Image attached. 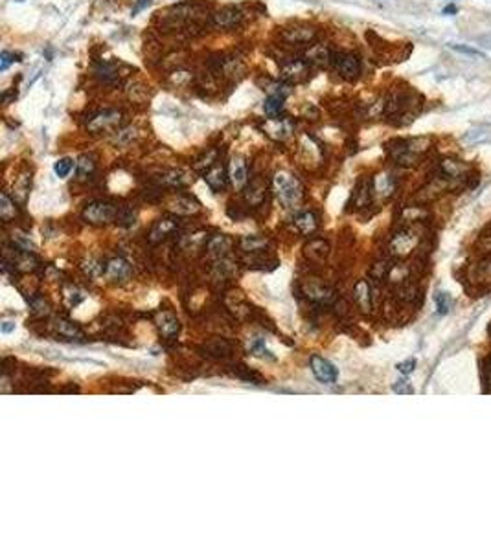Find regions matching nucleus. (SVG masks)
<instances>
[{
	"instance_id": "1",
	"label": "nucleus",
	"mask_w": 491,
	"mask_h": 551,
	"mask_svg": "<svg viewBox=\"0 0 491 551\" xmlns=\"http://www.w3.org/2000/svg\"><path fill=\"white\" fill-rule=\"evenodd\" d=\"M273 184H274L276 197L283 204V208H296L298 206L304 193H302L300 182L291 173H285V171L276 173Z\"/></svg>"
},
{
	"instance_id": "2",
	"label": "nucleus",
	"mask_w": 491,
	"mask_h": 551,
	"mask_svg": "<svg viewBox=\"0 0 491 551\" xmlns=\"http://www.w3.org/2000/svg\"><path fill=\"white\" fill-rule=\"evenodd\" d=\"M118 208L105 201H92L83 209V219L92 224H109L116 221Z\"/></svg>"
},
{
	"instance_id": "3",
	"label": "nucleus",
	"mask_w": 491,
	"mask_h": 551,
	"mask_svg": "<svg viewBox=\"0 0 491 551\" xmlns=\"http://www.w3.org/2000/svg\"><path fill=\"white\" fill-rule=\"evenodd\" d=\"M120 121H122V112L118 109L98 110L96 114H92V116L87 120V131L98 134L101 133V131H107V129H112V127L120 125Z\"/></svg>"
},
{
	"instance_id": "4",
	"label": "nucleus",
	"mask_w": 491,
	"mask_h": 551,
	"mask_svg": "<svg viewBox=\"0 0 491 551\" xmlns=\"http://www.w3.org/2000/svg\"><path fill=\"white\" fill-rule=\"evenodd\" d=\"M309 75V63L306 59H289L280 67V77L285 83H302Z\"/></svg>"
},
{
	"instance_id": "5",
	"label": "nucleus",
	"mask_w": 491,
	"mask_h": 551,
	"mask_svg": "<svg viewBox=\"0 0 491 551\" xmlns=\"http://www.w3.org/2000/svg\"><path fill=\"white\" fill-rule=\"evenodd\" d=\"M309 366H311V373L315 375V379L322 384H335L337 379H339V371L337 367L329 362L324 357H318V355H313L309 359Z\"/></svg>"
},
{
	"instance_id": "6",
	"label": "nucleus",
	"mask_w": 491,
	"mask_h": 551,
	"mask_svg": "<svg viewBox=\"0 0 491 551\" xmlns=\"http://www.w3.org/2000/svg\"><path fill=\"white\" fill-rule=\"evenodd\" d=\"M331 63L335 65L341 77L348 79V81L357 79L359 74H361V63L353 53H335L331 57Z\"/></svg>"
},
{
	"instance_id": "7",
	"label": "nucleus",
	"mask_w": 491,
	"mask_h": 551,
	"mask_svg": "<svg viewBox=\"0 0 491 551\" xmlns=\"http://www.w3.org/2000/svg\"><path fill=\"white\" fill-rule=\"evenodd\" d=\"M316 30L311 28V26L306 24H298L292 26V28H285L282 34H280V39L287 44H292V46H298V44H309V42L315 39Z\"/></svg>"
},
{
	"instance_id": "8",
	"label": "nucleus",
	"mask_w": 491,
	"mask_h": 551,
	"mask_svg": "<svg viewBox=\"0 0 491 551\" xmlns=\"http://www.w3.org/2000/svg\"><path fill=\"white\" fill-rule=\"evenodd\" d=\"M212 20L221 30H232V28H237L241 24L243 13L241 9L236 8V6H225V8L217 9L216 13L212 15Z\"/></svg>"
},
{
	"instance_id": "9",
	"label": "nucleus",
	"mask_w": 491,
	"mask_h": 551,
	"mask_svg": "<svg viewBox=\"0 0 491 551\" xmlns=\"http://www.w3.org/2000/svg\"><path fill=\"white\" fill-rule=\"evenodd\" d=\"M263 129H265V133L269 136H273L276 140H283L285 136H289L292 133L294 125H292V121L289 118H269Z\"/></svg>"
},
{
	"instance_id": "10",
	"label": "nucleus",
	"mask_w": 491,
	"mask_h": 551,
	"mask_svg": "<svg viewBox=\"0 0 491 551\" xmlns=\"http://www.w3.org/2000/svg\"><path fill=\"white\" fill-rule=\"evenodd\" d=\"M155 178H157L158 184L169 186V188H182V186L190 182V176H188V173L184 169H164Z\"/></svg>"
},
{
	"instance_id": "11",
	"label": "nucleus",
	"mask_w": 491,
	"mask_h": 551,
	"mask_svg": "<svg viewBox=\"0 0 491 551\" xmlns=\"http://www.w3.org/2000/svg\"><path fill=\"white\" fill-rule=\"evenodd\" d=\"M177 228H179V224H177L175 219H171V217L160 219V221H157V223L153 224V228H151L149 241L151 242L162 241V239H166L167 235H171L173 232H177Z\"/></svg>"
},
{
	"instance_id": "12",
	"label": "nucleus",
	"mask_w": 491,
	"mask_h": 551,
	"mask_svg": "<svg viewBox=\"0 0 491 551\" xmlns=\"http://www.w3.org/2000/svg\"><path fill=\"white\" fill-rule=\"evenodd\" d=\"M228 176L232 180L234 188H243L247 180H249V171H247V162L241 158V156H236L230 162V167H228Z\"/></svg>"
},
{
	"instance_id": "13",
	"label": "nucleus",
	"mask_w": 491,
	"mask_h": 551,
	"mask_svg": "<svg viewBox=\"0 0 491 551\" xmlns=\"http://www.w3.org/2000/svg\"><path fill=\"white\" fill-rule=\"evenodd\" d=\"M333 53L329 52V48L326 44H313L309 52L306 53V61L309 65H316V67H326L331 63Z\"/></svg>"
},
{
	"instance_id": "14",
	"label": "nucleus",
	"mask_w": 491,
	"mask_h": 551,
	"mask_svg": "<svg viewBox=\"0 0 491 551\" xmlns=\"http://www.w3.org/2000/svg\"><path fill=\"white\" fill-rule=\"evenodd\" d=\"M105 276L110 281H125L131 276V267L125 263L124 259H112L109 261L105 267Z\"/></svg>"
},
{
	"instance_id": "15",
	"label": "nucleus",
	"mask_w": 491,
	"mask_h": 551,
	"mask_svg": "<svg viewBox=\"0 0 491 551\" xmlns=\"http://www.w3.org/2000/svg\"><path fill=\"white\" fill-rule=\"evenodd\" d=\"M204 180H206V184L210 186V189H214V191H221V189H225L226 188V171L223 166H214L212 169H208L206 173H204Z\"/></svg>"
},
{
	"instance_id": "16",
	"label": "nucleus",
	"mask_w": 491,
	"mask_h": 551,
	"mask_svg": "<svg viewBox=\"0 0 491 551\" xmlns=\"http://www.w3.org/2000/svg\"><path fill=\"white\" fill-rule=\"evenodd\" d=\"M94 74H96V77L100 79V81H103V83H116L118 77H120V74H118V68L114 63H105V61H101V63H98L96 65V68H94Z\"/></svg>"
},
{
	"instance_id": "17",
	"label": "nucleus",
	"mask_w": 491,
	"mask_h": 551,
	"mask_svg": "<svg viewBox=\"0 0 491 551\" xmlns=\"http://www.w3.org/2000/svg\"><path fill=\"white\" fill-rule=\"evenodd\" d=\"M265 197H267V186L265 182H261V180L250 182V186L247 188V191H245V199H247V202L252 204V206L261 204V202L265 201Z\"/></svg>"
},
{
	"instance_id": "18",
	"label": "nucleus",
	"mask_w": 491,
	"mask_h": 551,
	"mask_svg": "<svg viewBox=\"0 0 491 551\" xmlns=\"http://www.w3.org/2000/svg\"><path fill=\"white\" fill-rule=\"evenodd\" d=\"M158 327H160V331H162L164 336L171 338V336H175L179 333V320L171 312H162L158 316Z\"/></svg>"
},
{
	"instance_id": "19",
	"label": "nucleus",
	"mask_w": 491,
	"mask_h": 551,
	"mask_svg": "<svg viewBox=\"0 0 491 551\" xmlns=\"http://www.w3.org/2000/svg\"><path fill=\"white\" fill-rule=\"evenodd\" d=\"M200 208V204L193 197H177L175 201L171 202V209L173 211H177V213H195L197 209Z\"/></svg>"
},
{
	"instance_id": "20",
	"label": "nucleus",
	"mask_w": 491,
	"mask_h": 551,
	"mask_svg": "<svg viewBox=\"0 0 491 551\" xmlns=\"http://www.w3.org/2000/svg\"><path fill=\"white\" fill-rule=\"evenodd\" d=\"M94 169H96L94 156H91V155H81V156L77 158L75 171H77V178H79V180H87V178L94 173Z\"/></svg>"
},
{
	"instance_id": "21",
	"label": "nucleus",
	"mask_w": 491,
	"mask_h": 551,
	"mask_svg": "<svg viewBox=\"0 0 491 551\" xmlns=\"http://www.w3.org/2000/svg\"><path fill=\"white\" fill-rule=\"evenodd\" d=\"M283 100L282 96H269L263 103V110L269 118H280V114L283 112Z\"/></svg>"
},
{
	"instance_id": "22",
	"label": "nucleus",
	"mask_w": 491,
	"mask_h": 551,
	"mask_svg": "<svg viewBox=\"0 0 491 551\" xmlns=\"http://www.w3.org/2000/svg\"><path fill=\"white\" fill-rule=\"evenodd\" d=\"M55 329H57L59 336H65V338H83V333L77 326H74L72 322H67V320H59L55 324Z\"/></svg>"
},
{
	"instance_id": "23",
	"label": "nucleus",
	"mask_w": 491,
	"mask_h": 551,
	"mask_svg": "<svg viewBox=\"0 0 491 551\" xmlns=\"http://www.w3.org/2000/svg\"><path fill=\"white\" fill-rule=\"evenodd\" d=\"M355 300H357V303L363 307V310H368L370 309V303H372V298H370V285L366 283V281H359L357 285H355Z\"/></svg>"
},
{
	"instance_id": "24",
	"label": "nucleus",
	"mask_w": 491,
	"mask_h": 551,
	"mask_svg": "<svg viewBox=\"0 0 491 551\" xmlns=\"http://www.w3.org/2000/svg\"><path fill=\"white\" fill-rule=\"evenodd\" d=\"M294 226L298 228L302 234H309V232H313L316 226V221H315V215L311 213V211H302L298 217L294 219Z\"/></svg>"
},
{
	"instance_id": "25",
	"label": "nucleus",
	"mask_w": 491,
	"mask_h": 551,
	"mask_svg": "<svg viewBox=\"0 0 491 551\" xmlns=\"http://www.w3.org/2000/svg\"><path fill=\"white\" fill-rule=\"evenodd\" d=\"M308 296L309 298H313V300L316 301H324V303H331L335 298V294L331 289H327V287H315V285H311V287H308Z\"/></svg>"
},
{
	"instance_id": "26",
	"label": "nucleus",
	"mask_w": 491,
	"mask_h": 551,
	"mask_svg": "<svg viewBox=\"0 0 491 551\" xmlns=\"http://www.w3.org/2000/svg\"><path fill=\"white\" fill-rule=\"evenodd\" d=\"M17 215V208H15V202L9 199V195L6 191L0 195V217L4 219L8 223L9 219H13Z\"/></svg>"
},
{
	"instance_id": "27",
	"label": "nucleus",
	"mask_w": 491,
	"mask_h": 551,
	"mask_svg": "<svg viewBox=\"0 0 491 551\" xmlns=\"http://www.w3.org/2000/svg\"><path fill=\"white\" fill-rule=\"evenodd\" d=\"M217 158H219V153H217V149H210L202 158L195 164V169L197 171H200V173H204V169H212V167L217 164Z\"/></svg>"
},
{
	"instance_id": "28",
	"label": "nucleus",
	"mask_w": 491,
	"mask_h": 551,
	"mask_svg": "<svg viewBox=\"0 0 491 551\" xmlns=\"http://www.w3.org/2000/svg\"><path fill=\"white\" fill-rule=\"evenodd\" d=\"M412 244H414V237L410 234H400L394 239V248H396V252L407 254V252H410Z\"/></svg>"
},
{
	"instance_id": "29",
	"label": "nucleus",
	"mask_w": 491,
	"mask_h": 551,
	"mask_svg": "<svg viewBox=\"0 0 491 551\" xmlns=\"http://www.w3.org/2000/svg\"><path fill=\"white\" fill-rule=\"evenodd\" d=\"M267 244L265 239H261V237H256V235H247L245 239L241 241V246L243 250L247 252H258L259 248H263Z\"/></svg>"
},
{
	"instance_id": "30",
	"label": "nucleus",
	"mask_w": 491,
	"mask_h": 551,
	"mask_svg": "<svg viewBox=\"0 0 491 551\" xmlns=\"http://www.w3.org/2000/svg\"><path fill=\"white\" fill-rule=\"evenodd\" d=\"M74 169V162L70 158H59L55 164H54V171L59 178H65V176L70 175V171Z\"/></svg>"
},
{
	"instance_id": "31",
	"label": "nucleus",
	"mask_w": 491,
	"mask_h": 551,
	"mask_svg": "<svg viewBox=\"0 0 491 551\" xmlns=\"http://www.w3.org/2000/svg\"><path fill=\"white\" fill-rule=\"evenodd\" d=\"M228 248H230V241H228L226 237H223V235H221V237H214L208 244V250L212 252V254H221V256H223Z\"/></svg>"
},
{
	"instance_id": "32",
	"label": "nucleus",
	"mask_w": 491,
	"mask_h": 551,
	"mask_svg": "<svg viewBox=\"0 0 491 551\" xmlns=\"http://www.w3.org/2000/svg\"><path fill=\"white\" fill-rule=\"evenodd\" d=\"M434 301H436V307H438V312H440V314L449 312L451 307H453V300H451V296L447 293H436Z\"/></svg>"
},
{
	"instance_id": "33",
	"label": "nucleus",
	"mask_w": 491,
	"mask_h": 551,
	"mask_svg": "<svg viewBox=\"0 0 491 551\" xmlns=\"http://www.w3.org/2000/svg\"><path fill=\"white\" fill-rule=\"evenodd\" d=\"M453 50L460 52V53H466V55H471V57H480V59H486V53L480 50H476V48H471V46H466V44H449Z\"/></svg>"
},
{
	"instance_id": "34",
	"label": "nucleus",
	"mask_w": 491,
	"mask_h": 551,
	"mask_svg": "<svg viewBox=\"0 0 491 551\" xmlns=\"http://www.w3.org/2000/svg\"><path fill=\"white\" fill-rule=\"evenodd\" d=\"M30 189V176L22 175L18 178V182L15 184V193H17L20 199H26V193Z\"/></svg>"
},
{
	"instance_id": "35",
	"label": "nucleus",
	"mask_w": 491,
	"mask_h": 551,
	"mask_svg": "<svg viewBox=\"0 0 491 551\" xmlns=\"http://www.w3.org/2000/svg\"><path fill=\"white\" fill-rule=\"evenodd\" d=\"M13 241L17 242V246L20 248V250H24V252H34L35 250L34 242L30 241V239H26L24 235H20V234L13 235Z\"/></svg>"
},
{
	"instance_id": "36",
	"label": "nucleus",
	"mask_w": 491,
	"mask_h": 551,
	"mask_svg": "<svg viewBox=\"0 0 491 551\" xmlns=\"http://www.w3.org/2000/svg\"><path fill=\"white\" fill-rule=\"evenodd\" d=\"M32 310L35 314H48V303L42 298H34L32 300Z\"/></svg>"
},
{
	"instance_id": "37",
	"label": "nucleus",
	"mask_w": 491,
	"mask_h": 551,
	"mask_svg": "<svg viewBox=\"0 0 491 551\" xmlns=\"http://www.w3.org/2000/svg\"><path fill=\"white\" fill-rule=\"evenodd\" d=\"M252 351H254L258 357H263V359H273V355H271V351L265 347L263 340H256V342L252 344Z\"/></svg>"
},
{
	"instance_id": "38",
	"label": "nucleus",
	"mask_w": 491,
	"mask_h": 551,
	"mask_svg": "<svg viewBox=\"0 0 491 551\" xmlns=\"http://www.w3.org/2000/svg\"><path fill=\"white\" fill-rule=\"evenodd\" d=\"M414 367H416V359H407L405 362L398 364V371L403 373V375H410L414 371Z\"/></svg>"
},
{
	"instance_id": "39",
	"label": "nucleus",
	"mask_w": 491,
	"mask_h": 551,
	"mask_svg": "<svg viewBox=\"0 0 491 551\" xmlns=\"http://www.w3.org/2000/svg\"><path fill=\"white\" fill-rule=\"evenodd\" d=\"M394 392L398 395H412L414 393V388L408 384V380H400L398 384H394Z\"/></svg>"
},
{
	"instance_id": "40",
	"label": "nucleus",
	"mask_w": 491,
	"mask_h": 551,
	"mask_svg": "<svg viewBox=\"0 0 491 551\" xmlns=\"http://www.w3.org/2000/svg\"><path fill=\"white\" fill-rule=\"evenodd\" d=\"M15 61V55H11L9 52H2L0 55V70H8V67Z\"/></svg>"
},
{
	"instance_id": "41",
	"label": "nucleus",
	"mask_w": 491,
	"mask_h": 551,
	"mask_svg": "<svg viewBox=\"0 0 491 551\" xmlns=\"http://www.w3.org/2000/svg\"><path fill=\"white\" fill-rule=\"evenodd\" d=\"M67 298H68V303H70V305H77L79 301L83 300V294L79 293V291H75V289H70L68 294H67Z\"/></svg>"
},
{
	"instance_id": "42",
	"label": "nucleus",
	"mask_w": 491,
	"mask_h": 551,
	"mask_svg": "<svg viewBox=\"0 0 491 551\" xmlns=\"http://www.w3.org/2000/svg\"><path fill=\"white\" fill-rule=\"evenodd\" d=\"M149 4H151V0H136V4H134V8H133V11H131V13H133V15H136V13H140L144 8H147Z\"/></svg>"
},
{
	"instance_id": "43",
	"label": "nucleus",
	"mask_w": 491,
	"mask_h": 551,
	"mask_svg": "<svg viewBox=\"0 0 491 551\" xmlns=\"http://www.w3.org/2000/svg\"><path fill=\"white\" fill-rule=\"evenodd\" d=\"M11 331H15V324H13V322H4V324L0 326V333L2 334H9Z\"/></svg>"
},
{
	"instance_id": "44",
	"label": "nucleus",
	"mask_w": 491,
	"mask_h": 551,
	"mask_svg": "<svg viewBox=\"0 0 491 551\" xmlns=\"http://www.w3.org/2000/svg\"><path fill=\"white\" fill-rule=\"evenodd\" d=\"M458 13V8L456 6H453V4H449V6H445L443 8V15H456Z\"/></svg>"
},
{
	"instance_id": "45",
	"label": "nucleus",
	"mask_w": 491,
	"mask_h": 551,
	"mask_svg": "<svg viewBox=\"0 0 491 551\" xmlns=\"http://www.w3.org/2000/svg\"><path fill=\"white\" fill-rule=\"evenodd\" d=\"M18 2H20V0H18Z\"/></svg>"
}]
</instances>
